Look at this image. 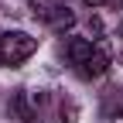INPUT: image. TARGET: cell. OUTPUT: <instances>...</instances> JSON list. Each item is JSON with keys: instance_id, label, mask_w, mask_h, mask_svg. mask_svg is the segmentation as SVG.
Masks as SVG:
<instances>
[{"instance_id": "1", "label": "cell", "mask_w": 123, "mask_h": 123, "mask_svg": "<svg viewBox=\"0 0 123 123\" xmlns=\"http://www.w3.org/2000/svg\"><path fill=\"white\" fill-rule=\"evenodd\" d=\"M65 58L75 75H82V79H103L106 72H110V55L103 51L99 41H89V38H79L72 34L65 41Z\"/></svg>"}, {"instance_id": "2", "label": "cell", "mask_w": 123, "mask_h": 123, "mask_svg": "<svg viewBox=\"0 0 123 123\" xmlns=\"http://www.w3.org/2000/svg\"><path fill=\"white\" fill-rule=\"evenodd\" d=\"M55 106H58V92H51V89H17L10 99V110L21 123L55 120Z\"/></svg>"}, {"instance_id": "3", "label": "cell", "mask_w": 123, "mask_h": 123, "mask_svg": "<svg viewBox=\"0 0 123 123\" xmlns=\"http://www.w3.org/2000/svg\"><path fill=\"white\" fill-rule=\"evenodd\" d=\"M38 51V38L27 31H0V68H17Z\"/></svg>"}, {"instance_id": "4", "label": "cell", "mask_w": 123, "mask_h": 123, "mask_svg": "<svg viewBox=\"0 0 123 123\" xmlns=\"http://www.w3.org/2000/svg\"><path fill=\"white\" fill-rule=\"evenodd\" d=\"M34 17H41L44 24H51L55 31H65V27H72V14H68V7H62V4H55V0H34Z\"/></svg>"}, {"instance_id": "5", "label": "cell", "mask_w": 123, "mask_h": 123, "mask_svg": "<svg viewBox=\"0 0 123 123\" xmlns=\"http://www.w3.org/2000/svg\"><path fill=\"white\" fill-rule=\"evenodd\" d=\"M116 113H123V89L103 92V116H116Z\"/></svg>"}, {"instance_id": "6", "label": "cell", "mask_w": 123, "mask_h": 123, "mask_svg": "<svg viewBox=\"0 0 123 123\" xmlns=\"http://www.w3.org/2000/svg\"><path fill=\"white\" fill-rule=\"evenodd\" d=\"M89 7H116V4H123V0H86Z\"/></svg>"}, {"instance_id": "7", "label": "cell", "mask_w": 123, "mask_h": 123, "mask_svg": "<svg viewBox=\"0 0 123 123\" xmlns=\"http://www.w3.org/2000/svg\"><path fill=\"white\" fill-rule=\"evenodd\" d=\"M120 31H123V24H120Z\"/></svg>"}]
</instances>
